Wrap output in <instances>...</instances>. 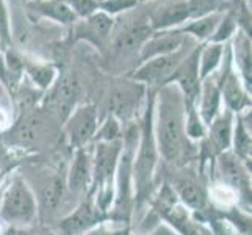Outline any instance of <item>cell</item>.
<instances>
[{
    "label": "cell",
    "instance_id": "484cf974",
    "mask_svg": "<svg viewBox=\"0 0 252 235\" xmlns=\"http://www.w3.org/2000/svg\"><path fill=\"white\" fill-rule=\"evenodd\" d=\"M25 72L30 77V80L34 83V86H38L39 90L46 91L54 86V83L58 78L57 69L52 65H44V63H27L24 62Z\"/></svg>",
    "mask_w": 252,
    "mask_h": 235
},
{
    "label": "cell",
    "instance_id": "9a60e30c",
    "mask_svg": "<svg viewBox=\"0 0 252 235\" xmlns=\"http://www.w3.org/2000/svg\"><path fill=\"white\" fill-rule=\"evenodd\" d=\"M230 44V54H232V63L233 67L241 78L245 88L251 93V82H252V63H251V34L245 30H238L232 36Z\"/></svg>",
    "mask_w": 252,
    "mask_h": 235
},
{
    "label": "cell",
    "instance_id": "8fae6325",
    "mask_svg": "<svg viewBox=\"0 0 252 235\" xmlns=\"http://www.w3.org/2000/svg\"><path fill=\"white\" fill-rule=\"evenodd\" d=\"M102 215L94 202L83 201L60 221V235H85L102 221Z\"/></svg>",
    "mask_w": 252,
    "mask_h": 235
},
{
    "label": "cell",
    "instance_id": "7c38bea8",
    "mask_svg": "<svg viewBox=\"0 0 252 235\" xmlns=\"http://www.w3.org/2000/svg\"><path fill=\"white\" fill-rule=\"evenodd\" d=\"M93 182V154L86 147L75 149L71 167L67 171L66 187L75 195L91 190Z\"/></svg>",
    "mask_w": 252,
    "mask_h": 235
},
{
    "label": "cell",
    "instance_id": "83f0119b",
    "mask_svg": "<svg viewBox=\"0 0 252 235\" xmlns=\"http://www.w3.org/2000/svg\"><path fill=\"white\" fill-rule=\"evenodd\" d=\"M66 185L60 177H52L41 191V207L44 212H57L64 196Z\"/></svg>",
    "mask_w": 252,
    "mask_h": 235
},
{
    "label": "cell",
    "instance_id": "b9f144b4",
    "mask_svg": "<svg viewBox=\"0 0 252 235\" xmlns=\"http://www.w3.org/2000/svg\"><path fill=\"white\" fill-rule=\"evenodd\" d=\"M144 2H151V0H140V3H144Z\"/></svg>",
    "mask_w": 252,
    "mask_h": 235
},
{
    "label": "cell",
    "instance_id": "74e56055",
    "mask_svg": "<svg viewBox=\"0 0 252 235\" xmlns=\"http://www.w3.org/2000/svg\"><path fill=\"white\" fill-rule=\"evenodd\" d=\"M11 126V116L6 108L0 107V130H5Z\"/></svg>",
    "mask_w": 252,
    "mask_h": 235
},
{
    "label": "cell",
    "instance_id": "4316f807",
    "mask_svg": "<svg viewBox=\"0 0 252 235\" xmlns=\"http://www.w3.org/2000/svg\"><path fill=\"white\" fill-rule=\"evenodd\" d=\"M238 11L237 8H229L227 11H222V16L216 25L213 34L207 42H215V44H225L232 39V36L238 30Z\"/></svg>",
    "mask_w": 252,
    "mask_h": 235
},
{
    "label": "cell",
    "instance_id": "d4e9b609",
    "mask_svg": "<svg viewBox=\"0 0 252 235\" xmlns=\"http://www.w3.org/2000/svg\"><path fill=\"white\" fill-rule=\"evenodd\" d=\"M230 147H233V154L241 160H248V157H251V127H248L246 118L241 115H235Z\"/></svg>",
    "mask_w": 252,
    "mask_h": 235
},
{
    "label": "cell",
    "instance_id": "3957f363",
    "mask_svg": "<svg viewBox=\"0 0 252 235\" xmlns=\"http://www.w3.org/2000/svg\"><path fill=\"white\" fill-rule=\"evenodd\" d=\"M123 149V140L97 141L94 147L91 191L95 195L94 204L102 213L108 212L115 201V179Z\"/></svg>",
    "mask_w": 252,
    "mask_h": 235
},
{
    "label": "cell",
    "instance_id": "f35d334b",
    "mask_svg": "<svg viewBox=\"0 0 252 235\" xmlns=\"http://www.w3.org/2000/svg\"><path fill=\"white\" fill-rule=\"evenodd\" d=\"M0 83L3 86H8V72H6V63L3 52H0Z\"/></svg>",
    "mask_w": 252,
    "mask_h": 235
},
{
    "label": "cell",
    "instance_id": "cb8c5ba5",
    "mask_svg": "<svg viewBox=\"0 0 252 235\" xmlns=\"http://www.w3.org/2000/svg\"><path fill=\"white\" fill-rule=\"evenodd\" d=\"M225 44H215V42L201 44V52H199V75H201V80L213 75L220 69Z\"/></svg>",
    "mask_w": 252,
    "mask_h": 235
},
{
    "label": "cell",
    "instance_id": "7402d4cb",
    "mask_svg": "<svg viewBox=\"0 0 252 235\" xmlns=\"http://www.w3.org/2000/svg\"><path fill=\"white\" fill-rule=\"evenodd\" d=\"M221 16H222V11L213 13L205 17H199V19H189L176 30H179L182 34H185V36H193L199 44H204V42L210 39L216 25H218L221 19Z\"/></svg>",
    "mask_w": 252,
    "mask_h": 235
},
{
    "label": "cell",
    "instance_id": "6da1fadb",
    "mask_svg": "<svg viewBox=\"0 0 252 235\" xmlns=\"http://www.w3.org/2000/svg\"><path fill=\"white\" fill-rule=\"evenodd\" d=\"M187 107L176 85L168 83L155 90L154 136L158 155L169 163H182L189 151L187 136Z\"/></svg>",
    "mask_w": 252,
    "mask_h": 235
},
{
    "label": "cell",
    "instance_id": "277c9868",
    "mask_svg": "<svg viewBox=\"0 0 252 235\" xmlns=\"http://www.w3.org/2000/svg\"><path fill=\"white\" fill-rule=\"evenodd\" d=\"M38 216V201L22 177H13L0 198V220L11 226H29Z\"/></svg>",
    "mask_w": 252,
    "mask_h": 235
},
{
    "label": "cell",
    "instance_id": "4dcf8cb0",
    "mask_svg": "<svg viewBox=\"0 0 252 235\" xmlns=\"http://www.w3.org/2000/svg\"><path fill=\"white\" fill-rule=\"evenodd\" d=\"M121 121L113 115H108L97 127L93 141H115L121 140Z\"/></svg>",
    "mask_w": 252,
    "mask_h": 235
},
{
    "label": "cell",
    "instance_id": "f1b7e54d",
    "mask_svg": "<svg viewBox=\"0 0 252 235\" xmlns=\"http://www.w3.org/2000/svg\"><path fill=\"white\" fill-rule=\"evenodd\" d=\"M185 2L189 19H199L213 13H221L224 11L225 5V0H185Z\"/></svg>",
    "mask_w": 252,
    "mask_h": 235
},
{
    "label": "cell",
    "instance_id": "9c48e42d",
    "mask_svg": "<svg viewBox=\"0 0 252 235\" xmlns=\"http://www.w3.org/2000/svg\"><path fill=\"white\" fill-rule=\"evenodd\" d=\"M147 94V88L143 83H138L132 78L126 82L118 83L111 90L110 99H108V108L110 115L121 119H128L133 116L136 110L140 108L141 101Z\"/></svg>",
    "mask_w": 252,
    "mask_h": 235
},
{
    "label": "cell",
    "instance_id": "30bf717a",
    "mask_svg": "<svg viewBox=\"0 0 252 235\" xmlns=\"http://www.w3.org/2000/svg\"><path fill=\"white\" fill-rule=\"evenodd\" d=\"M75 25V39L88 41L90 44L103 49L105 47L113 34V27H115V17H111L102 11H95L93 16L86 19H77Z\"/></svg>",
    "mask_w": 252,
    "mask_h": 235
},
{
    "label": "cell",
    "instance_id": "7bdbcfd3",
    "mask_svg": "<svg viewBox=\"0 0 252 235\" xmlns=\"http://www.w3.org/2000/svg\"><path fill=\"white\" fill-rule=\"evenodd\" d=\"M2 49H3V47H2V42H0V52H2Z\"/></svg>",
    "mask_w": 252,
    "mask_h": 235
},
{
    "label": "cell",
    "instance_id": "ee69618b",
    "mask_svg": "<svg viewBox=\"0 0 252 235\" xmlns=\"http://www.w3.org/2000/svg\"><path fill=\"white\" fill-rule=\"evenodd\" d=\"M97 2H102V0H97Z\"/></svg>",
    "mask_w": 252,
    "mask_h": 235
},
{
    "label": "cell",
    "instance_id": "44dd1931",
    "mask_svg": "<svg viewBox=\"0 0 252 235\" xmlns=\"http://www.w3.org/2000/svg\"><path fill=\"white\" fill-rule=\"evenodd\" d=\"M27 6L36 14L63 25H74L77 17L66 0H27Z\"/></svg>",
    "mask_w": 252,
    "mask_h": 235
},
{
    "label": "cell",
    "instance_id": "e0dca14e",
    "mask_svg": "<svg viewBox=\"0 0 252 235\" xmlns=\"http://www.w3.org/2000/svg\"><path fill=\"white\" fill-rule=\"evenodd\" d=\"M233 121H235V115L229 110H221L216 118L212 121L207 127V135H208V146L210 149L213 147L215 154H222L227 152L232 146V132H233Z\"/></svg>",
    "mask_w": 252,
    "mask_h": 235
},
{
    "label": "cell",
    "instance_id": "e575fe53",
    "mask_svg": "<svg viewBox=\"0 0 252 235\" xmlns=\"http://www.w3.org/2000/svg\"><path fill=\"white\" fill-rule=\"evenodd\" d=\"M0 42L2 47H10L11 44V22L6 0H0Z\"/></svg>",
    "mask_w": 252,
    "mask_h": 235
},
{
    "label": "cell",
    "instance_id": "5b68a950",
    "mask_svg": "<svg viewBox=\"0 0 252 235\" xmlns=\"http://www.w3.org/2000/svg\"><path fill=\"white\" fill-rule=\"evenodd\" d=\"M189 52L191 49L187 50L184 44L179 50L172 52V54L146 60V62L140 63V66H136V69L128 75V78H132V80L138 83H143L146 88H149V90H158L160 86L168 83L172 72L176 71L177 66L182 63V60H184Z\"/></svg>",
    "mask_w": 252,
    "mask_h": 235
},
{
    "label": "cell",
    "instance_id": "d590c367",
    "mask_svg": "<svg viewBox=\"0 0 252 235\" xmlns=\"http://www.w3.org/2000/svg\"><path fill=\"white\" fill-rule=\"evenodd\" d=\"M212 198H213V201L218 202L220 205H233L238 199V193L227 185L218 184L212 190Z\"/></svg>",
    "mask_w": 252,
    "mask_h": 235
},
{
    "label": "cell",
    "instance_id": "52a82bcc",
    "mask_svg": "<svg viewBox=\"0 0 252 235\" xmlns=\"http://www.w3.org/2000/svg\"><path fill=\"white\" fill-rule=\"evenodd\" d=\"M99 113L93 103H85L72 110L71 115L64 121V132L67 143L74 149L85 147L94 140V135L99 127Z\"/></svg>",
    "mask_w": 252,
    "mask_h": 235
},
{
    "label": "cell",
    "instance_id": "7a4b0ae2",
    "mask_svg": "<svg viewBox=\"0 0 252 235\" xmlns=\"http://www.w3.org/2000/svg\"><path fill=\"white\" fill-rule=\"evenodd\" d=\"M154 98L155 90H149L146 96V108L143 113V121L138 130V141L133 152L132 162V179L133 190L138 204H143L151 195L154 185L155 168L158 163V149L154 136Z\"/></svg>",
    "mask_w": 252,
    "mask_h": 235
},
{
    "label": "cell",
    "instance_id": "8992f818",
    "mask_svg": "<svg viewBox=\"0 0 252 235\" xmlns=\"http://www.w3.org/2000/svg\"><path fill=\"white\" fill-rule=\"evenodd\" d=\"M220 67L221 72L218 75V83L221 91V101L225 110L232 111L233 115H241L243 111L251 107V98L249 91L245 88V85L241 82L237 69L233 67L229 42L225 44L224 57Z\"/></svg>",
    "mask_w": 252,
    "mask_h": 235
},
{
    "label": "cell",
    "instance_id": "ffe728a7",
    "mask_svg": "<svg viewBox=\"0 0 252 235\" xmlns=\"http://www.w3.org/2000/svg\"><path fill=\"white\" fill-rule=\"evenodd\" d=\"M152 29L149 22H138L130 25L128 29H126L123 33H119L118 36L113 41V49H115L116 54L119 55H133V54H140V49L143 44L151 38Z\"/></svg>",
    "mask_w": 252,
    "mask_h": 235
},
{
    "label": "cell",
    "instance_id": "4fadbf2b",
    "mask_svg": "<svg viewBox=\"0 0 252 235\" xmlns=\"http://www.w3.org/2000/svg\"><path fill=\"white\" fill-rule=\"evenodd\" d=\"M187 42V36L182 34L179 30H164V32H154L151 34V38L147 39L143 47L140 49V57L141 62L160 57V55H168L172 52L179 50L182 46Z\"/></svg>",
    "mask_w": 252,
    "mask_h": 235
},
{
    "label": "cell",
    "instance_id": "603a6c76",
    "mask_svg": "<svg viewBox=\"0 0 252 235\" xmlns=\"http://www.w3.org/2000/svg\"><path fill=\"white\" fill-rule=\"evenodd\" d=\"M176 191L180 201L193 210H202L207 205V193L205 190L191 177H180L176 182Z\"/></svg>",
    "mask_w": 252,
    "mask_h": 235
},
{
    "label": "cell",
    "instance_id": "60d3db41",
    "mask_svg": "<svg viewBox=\"0 0 252 235\" xmlns=\"http://www.w3.org/2000/svg\"><path fill=\"white\" fill-rule=\"evenodd\" d=\"M32 235H60V234H55V232H52L49 229H38V231H34Z\"/></svg>",
    "mask_w": 252,
    "mask_h": 235
},
{
    "label": "cell",
    "instance_id": "8d00e7d4",
    "mask_svg": "<svg viewBox=\"0 0 252 235\" xmlns=\"http://www.w3.org/2000/svg\"><path fill=\"white\" fill-rule=\"evenodd\" d=\"M85 235H126L124 231H116V229H107L103 228V226H95V228H93L91 231H88Z\"/></svg>",
    "mask_w": 252,
    "mask_h": 235
},
{
    "label": "cell",
    "instance_id": "1f68e13d",
    "mask_svg": "<svg viewBox=\"0 0 252 235\" xmlns=\"http://www.w3.org/2000/svg\"><path fill=\"white\" fill-rule=\"evenodd\" d=\"M187 136L189 141H197V140H204L207 136V126L202 123L201 116L196 110V107H189L187 108Z\"/></svg>",
    "mask_w": 252,
    "mask_h": 235
},
{
    "label": "cell",
    "instance_id": "d6986e66",
    "mask_svg": "<svg viewBox=\"0 0 252 235\" xmlns=\"http://www.w3.org/2000/svg\"><path fill=\"white\" fill-rule=\"evenodd\" d=\"M187 21H189L188 8L185 0L179 2L166 3L160 8H157L151 17L147 19L152 32H164V30H174L184 25Z\"/></svg>",
    "mask_w": 252,
    "mask_h": 235
},
{
    "label": "cell",
    "instance_id": "d6a6232c",
    "mask_svg": "<svg viewBox=\"0 0 252 235\" xmlns=\"http://www.w3.org/2000/svg\"><path fill=\"white\" fill-rule=\"evenodd\" d=\"M138 3H140V0H102L99 2V11L115 17L121 13L132 10Z\"/></svg>",
    "mask_w": 252,
    "mask_h": 235
},
{
    "label": "cell",
    "instance_id": "ab89813d",
    "mask_svg": "<svg viewBox=\"0 0 252 235\" xmlns=\"http://www.w3.org/2000/svg\"><path fill=\"white\" fill-rule=\"evenodd\" d=\"M8 163V154H6V149L0 144V171H3L5 165Z\"/></svg>",
    "mask_w": 252,
    "mask_h": 235
},
{
    "label": "cell",
    "instance_id": "5bb4252c",
    "mask_svg": "<svg viewBox=\"0 0 252 235\" xmlns=\"http://www.w3.org/2000/svg\"><path fill=\"white\" fill-rule=\"evenodd\" d=\"M218 171L221 176V184L227 185L230 188H233L237 193H248L251 190L249 187V176L248 171L243 167V160L238 159V157L227 151L220 154V160H218Z\"/></svg>",
    "mask_w": 252,
    "mask_h": 235
},
{
    "label": "cell",
    "instance_id": "ba28073f",
    "mask_svg": "<svg viewBox=\"0 0 252 235\" xmlns=\"http://www.w3.org/2000/svg\"><path fill=\"white\" fill-rule=\"evenodd\" d=\"M199 52H201V44L191 49V52L182 60V63L177 66V69L172 72L168 80V83L176 85L179 88L187 108L196 107L199 91H201L202 80L201 75H199Z\"/></svg>",
    "mask_w": 252,
    "mask_h": 235
},
{
    "label": "cell",
    "instance_id": "f546056e",
    "mask_svg": "<svg viewBox=\"0 0 252 235\" xmlns=\"http://www.w3.org/2000/svg\"><path fill=\"white\" fill-rule=\"evenodd\" d=\"M5 63H6V72H8V88L16 90L19 86L22 77H24V60L13 52L11 49H8L5 52Z\"/></svg>",
    "mask_w": 252,
    "mask_h": 235
},
{
    "label": "cell",
    "instance_id": "836d02e7",
    "mask_svg": "<svg viewBox=\"0 0 252 235\" xmlns=\"http://www.w3.org/2000/svg\"><path fill=\"white\" fill-rule=\"evenodd\" d=\"M67 5L71 6L77 19H86L93 16L95 11H99L97 0H66Z\"/></svg>",
    "mask_w": 252,
    "mask_h": 235
},
{
    "label": "cell",
    "instance_id": "ac0fdd59",
    "mask_svg": "<svg viewBox=\"0 0 252 235\" xmlns=\"http://www.w3.org/2000/svg\"><path fill=\"white\" fill-rule=\"evenodd\" d=\"M221 91L218 77L210 75L201 82V91H199V99L196 103V110L201 116L202 123L208 127V124L216 118V115L221 111Z\"/></svg>",
    "mask_w": 252,
    "mask_h": 235
},
{
    "label": "cell",
    "instance_id": "2e32d148",
    "mask_svg": "<svg viewBox=\"0 0 252 235\" xmlns=\"http://www.w3.org/2000/svg\"><path fill=\"white\" fill-rule=\"evenodd\" d=\"M54 85L57 86L54 93H52L50 103H52V107H54V110L57 111L58 118L62 121H66L67 116L71 115L72 110L75 108L80 85L75 80V77L69 74L57 78V82Z\"/></svg>",
    "mask_w": 252,
    "mask_h": 235
}]
</instances>
